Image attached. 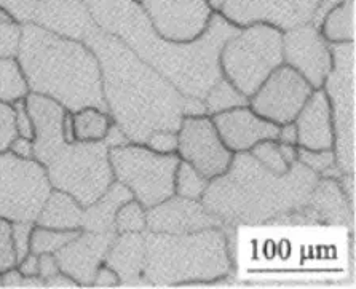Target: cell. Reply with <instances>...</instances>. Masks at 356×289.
<instances>
[{"instance_id":"9a60e30c","label":"cell","mask_w":356,"mask_h":289,"mask_svg":"<svg viewBox=\"0 0 356 289\" xmlns=\"http://www.w3.org/2000/svg\"><path fill=\"white\" fill-rule=\"evenodd\" d=\"M283 63L299 72L310 87L323 88L332 69L329 44L310 23L283 31Z\"/></svg>"},{"instance_id":"603a6c76","label":"cell","mask_w":356,"mask_h":289,"mask_svg":"<svg viewBox=\"0 0 356 289\" xmlns=\"http://www.w3.org/2000/svg\"><path fill=\"white\" fill-rule=\"evenodd\" d=\"M144 259L145 240L144 232L117 233L109 246L104 264L111 267L118 275L120 285H145L144 283Z\"/></svg>"},{"instance_id":"c3c4849f","label":"cell","mask_w":356,"mask_h":289,"mask_svg":"<svg viewBox=\"0 0 356 289\" xmlns=\"http://www.w3.org/2000/svg\"><path fill=\"white\" fill-rule=\"evenodd\" d=\"M277 141L283 144H289V146H298V128H296L294 122L280 125Z\"/></svg>"},{"instance_id":"f907efd6","label":"cell","mask_w":356,"mask_h":289,"mask_svg":"<svg viewBox=\"0 0 356 289\" xmlns=\"http://www.w3.org/2000/svg\"><path fill=\"white\" fill-rule=\"evenodd\" d=\"M45 286H48V288H75L79 285L69 275L63 274V272H58L56 275H53L48 278V280H45Z\"/></svg>"},{"instance_id":"4316f807","label":"cell","mask_w":356,"mask_h":289,"mask_svg":"<svg viewBox=\"0 0 356 289\" xmlns=\"http://www.w3.org/2000/svg\"><path fill=\"white\" fill-rule=\"evenodd\" d=\"M75 141H102L114 120L109 112L98 107H83L72 112Z\"/></svg>"},{"instance_id":"d590c367","label":"cell","mask_w":356,"mask_h":289,"mask_svg":"<svg viewBox=\"0 0 356 289\" xmlns=\"http://www.w3.org/2000/svg\"><path fill=\"white\" fill-rule=\"evenodd\" d=\"M21 24L0 19V58L16 56L19 47Z\"/></svg>"},{"instance_id":"5bb4252c","label":"cell","mask_w":356,"mask_h":289,"mask_svg":"<svg viewBox=\"0 0 356 289\" xmlns=\"http://www.w3.org/2000/svg\"><path fill=\"white\" fill-rule=\"evenodd\" d=\"M320 0H220L218 12L238 28L266 23L280 31L312 21Z\"/></svg>"},{"instance_id":"1f68e13d","label":"cell","mask_w":356,"mask_h":289,"mask_svg":"<svg viewBox=\"0 0 356 289\" xmlns=\"http://www.w3.org/2000/svg\"><path fill=\"white\" fill-rule=\"evenodd\" d=\"M298 162L310 168L320 178L339 179L343 174L336 163L334 149H329V151H310V149L298 147Z\"/></svg>"},{"instance_id":"4dcf8cb0","label":"cell","mask_w":356,"mask_h":289,"mask_svg":"<svg viewBox=\"0 0 356 289\" xmlns=\"http://www.w3.org/2000/svg\"><path fill=\"white\" fill-rule=\"evenodd\" d=\"M208 184L209 179L200 174L192 165L181 160L175 176V195L191 198V200H202Z\"/></svg>"},{"instance_id":"e575fe53","label":"cell","mask_w":356,"mask_h":289,"mask_svg":"<svg viewBox=\"0 0 356 289\" xmlns=\"http://www.w3.org/2000/svg\"><path fill=\"white\" fill-rule=\"evenodd\" d=\"M18 138L16 112L13 104L0 101V154L7 152L15 139Z\"/></svg>"},{"instance_id":"836d02e7","label":"cell","mask_w":356,"mask_h":289,"mask_svg":"<svg viewBox=\"0 0 356 289\" xmlns=\"http://www.w3.org/2000/svg\"><path fill=\"white\" fill-rule=\"evenodd\" d=\"M250 154L262 165V167L270 170L275 174H284L288 173L291 168V165H288V162L283 158L282 151H280V142L273 141V139L257 142L256 146L251 149Z\"/></svg>"},{"instance_id":"7bdbcfd3","label":"cell","mask_w":356,"mask_h":289,"mask_svg":"<svg viewBox=\"0 0 356 289\" xmlns=\"http://www.w3.org/2000/svg\"><path fill=\"white\" fill-rule=\"evenodd\" d=\"M59 270L58 261L55 254H39V276L43 280H48V278L56 275Z\"/></svg>"},{"instance_id":"6da1fadb","label":"cell","mask_w":356,"mask_h":289,"mask_svg":"<svg viewBox=\"0 0 356 289\" xmlns=\"http://www.w3.org/2000/svg\"><path fill=\"white\" fill-rule=\"evenodd\" d=\"M96 26L120 39L184 96L204 98L222 76L219 55L238 26L214 10L207 31L188 44L166 40L136 0H83Z\"/></svg>"},{"instance_id":"7dc6e473","label":"cell","mask_w":356,"mask_h":289,"mask_svg":"<svg viewBox=\"0 0 356 289\" xmlns=\"http://www.w3.org/2000/svg\"><path fill=\"white\" fill-rule=\"evenodd\" d=\"M16 267H18L23 276H37L39 275V256L29 253L16 264Z\"/></svg>"},{"instance_id":"ab89813d","label":"cell","mask_w":356,"mask_h":289,"mask_svg":"<svg viewBox=\"0 0 356 289\" xmlns=\"http://www.w3.org/2000/svg\"><path fill=\"white\" fill-rule=\"evenodd\" d=\"M145 146L159 154H176L177 151V133L168 130L154 131L149 136Z\"/></svg>"},{"instance_id":"d4e9b609","label":"cell","mask_w":356,"mask_h":289,"mask_svg":"<svg viewBox=\"0 0 356 289\" xmlns=\"http://www.w3.org/2000/svg\"><path fill=\"white\" fill-rule=\"evenodd\" d=\"M83 206L69 194L51 189L43 203L35 226L56 230H82Z\"/></svg>"},{"instance_id":"94428289","label":"cell","mask_w":356,"mask_h":289,"mask_svg":"<svg viewBox=\"0 0 356 289\" xmlns=\"http://www.w3.org/2000/svg\"><path fill=\"white\" fill-rule=\"evenodd\" d=\"M136 2H139V3H141V2H143V0H136Z\"/></svg>"},{"instance_id":"7a4b0ae2","label":"cell","mask_w":356,"mask_h":289,"mask_svg":"<svg viewBox=\"0 0 356 289\" xmlns=\"http://www.w3.org/2000/svg\"><path fill=\"white\" fill-rule=\"evenodd\" d=\"M83 44L101 67L106 110L129 142L145 146L154 131L179 130L184 94L120 39L96 28Z\"/></svg>"},{"instance_id":"f5cc1de1","label":"cell","mask_w":356,"mask_h":289,"mask_svg":"<svg viewBox=\"0 0 356 289\" xmlns=\"http://www.w3.org/2000/svg\"><path fill=\"white\" fill-rule=\"evenodd\" d=\"M106 142L109 144L111 147H115V146H123V144H128V138L123 135V131L118 128L115 123H112L109 131H107L106 135Z\"/></svg>"},{"instance_id":"4fadbf2b","label":"cell","mask_w":356,"mask_h":289,"mask_svg":"<svg viewBox=\"0 0 356 289\" xmlns=\"http://www.w3.org/2000/svg\"><path fill=\"white\" fill-rule=\"evenodd\" d=\"M141 5L159 35L177 44L197 40L214 13L208 0H143Z\"/></svg>"},{"instance_id":"db71d44e","label":"cell","mask_w":356,"mask_h":289,"mask_svg":"<svg viewBox=\"0 0 356 289\" xmlns=\"http://www.w3.org/2000/svg\"><path fill=\"white\" fill-rule=\"evenodd\" d=\"M63 135L66 142H74L75 141V130H74V119H72V112L66 110L64 112V119H63Z\"/></svg>"},{"instance_id":"e0dca14e","label":"cell","mask_w":356,"mask_h":289,"mask_svg":"<svg viewBox=\"0 0 356 289\" xmlns=\"http://www.w3.org/2000/svg\"><path fill=\"white\" fill-rule=\"evenodd\" d=\"M289 226H353L355 211L345 197L341 184L334 178H320L314 192L299 211L284 219Z\"/></svg>"},{"instance_id":"d6a6232c","label":"cell","mask_w":356,"mask_h":289,"mask_svg":"<svg viewBox=\"0 0 356 289\" xmlns=\"http://www.w3.org/2000/svg\"><path fill=\"white\" fill-rule=\"evenodd\" d=\"M147 229V219H145V208L138 200H129L125 205L118 208L115 216V232L143 233Z\"/></svg>"},{"instance_id":"91938a15","label":"cell","mask_w":356,"mask_h":289,"mask_svg":"<svg viewBox=\"0 0 356 289\" xmlns=\"http://www.w3.org/2000/svg\"><path fill=\"white\" fill-rule=\"evenodd\" d=\"M0 286H2V274H0Z\"/></svg>"},{"instance_id":"d6986e66","label":"cell","mask_w":356,"mask_h":289,"mask_svg":"<svg viewBox=\"0 0 356 289\" xmlns=\"http://www.w3.org/2000/svg\"><path fill=\"white\" fill-rule=\"evenodd\" d=\"M211 120L224 146L234 154L250 152L257 142L278 139L280 126L259 117L250 106L219 112Z\"/></svg>"},{"instance_id":"74e56055","label":"cell","mask_w":356,"mask_h":289,"mask_svg":"<svg viewBox=\"0 0 356 289\" xmlns=\"http://www.w3.org/2000/svg\"><path fill=\"white\" fill-rule=\"evenodd\" d=\"M39 0H0V8L5 10L16 23H31Z\"/></svg>"},{"instance_id":"7c38bea8","label":"cell","mask_w":356,"mask_h":289,"mask_svg":"<svg viewBox=\"0 0 356 289\" xmlns=\"http://www.w3.org/2000/svg\"><path fill=\"white\" fill-rule=\"evenodd\" d=\"M314 88L293 67L282 64L250 98V107L275 125L294 122Z\"/></svg>"},{"instance_id":"60d3db41","label":"cell","mask_w":356,"mask_h":289,"mask_svg":"<svg viewBox=\"0 0 356 289\" xmlns=\"http://www.w3.org/2000/svg\"><path fill=\"white\" fill-rule=\"evenodd\" d=\"M15 112H16V128H18V136L34 139V125H32V119L26 107V99H18L13 103Z\"/></svg>"},{"instance_id":"ee69618b","label":"cell","mask_w":356,"mask_h":289,"mask_svg":"<svg viewBox=\"0 0 356 289\" xmlns=\"http://www.w3.org/2000/svg\"><path fill=\"white\" fill-rule=\"evenodd\" d=\"M184 117H202L207 114V104L202 98L197 96H184V107H182Z\"/></svg>"},{"instance_id":"6f0895ef","label":"cell","mask_w":356,"mask_h":289,"mask_svg":"<svg viewBox=\"0 0 356 289\" xmlns=\"http://www.w3.org/2000/svg\"><path fill=\"white\" fill-rule=\"evenodd\" d=\"M0 19L2 21H13L12 19V16H10L7 12H5V10H2L0 8Z\"/></svg>"},{"instance_id":"b9f144b4","label":"cell","mask_w":356,"mask_h":289,"mask_svg":"<svg viewBox=\"0 0 356 289\" xmlns=\"http://www.w3.org/2000/svg\"><path fill=\"white\" fill-rule=\"evenodd\" d=\"M120 285L118 275L107 264H101L96 270L91 286H117Z\"/></svg>"},{"instance_id":"8992f818","label":"cell","mask_w":356,"mask_h":289,"mask_svg":"<svg viewBox=\"0 0 356 289\" xmlns=\"http://www.w3.org/2000/svg\"><path fill=\"white\" fill-rule=\"evenodd\" d=\"M283 63V31L266 23L240 28L219 55L222 76L248 98Z\"/></svg>"},{"instance_id":"ba28073f","label":"cell","mask_w":356,"mask_h":289,"mask_svg":"<svg viewBox=\"0 0 356 289\" xmlns=\"http://www.w3.org/2000/svg\"><path fill=\"white\" fill-rule=\"evenodd\" d=\"M332 69L325 80L334 126V154L343 174L356 173V48L355 42L329 44Z\"/></svg>"},{"instance_id":"5b68a950","label":"cell","mask_w":356,"mask_h":289,"mask_svg":"<svg viewBox=\"0 0 356 289\" xmlns=\"http://www.w3.org/2000/svg\"><path fill=\"white\" fill-rule=\"evenodd\" d=\"M144 283L152 286L208 285L232 274L225 230L211 227L193 233L144 232Z\"/></svg>"},{"instance_id":"11a10c76","label":"cell","mask_w":356,"mask_h":289,"mask_svg":"<svg viewBox=\"0 0 356 289\" xmlns=\"http://www.w3.org/2000/svg\"><path fill=\"white\" fill-rule=\"evenodd\" d=\"M280 151H282L283 158L288 162V165L298 162V146H289V144L280 142Z\"/></svg>"},{"instance_id":"680465c9","label":"cell","mask_w":356,"mask_h":289,"mask_svg":"<svg viewBox=\"0 0 356 289\" xmlns=\"http://www.w3.org/2000/svg\"><path fill=\"white\" fill-rule=\"evenodd\" d=\"M208 2L213 5V8H214V10H218V7H219V2H220V0H208Z\"/></svg>"},{"instance_id":"ac0fdd59","label":"cell","mask_w":356,"mask_h":289,"mask_svg":"<svg viewBox=\"0 0 356 289\" xmlns=\"http://www.w3.org/2000/svg\"><path fill=\"white\" fill-rule=\"evenodd\" d=\"M115 235L80 230L77 237L55 254L59 270L71 276L79 286H91L96 270L104 264Z\"/></svg>"},{"instance_id":"cb8c5ba5","label":"cell","mask_w":356,"mask_h":289,"mask_svg":"<svg viewBox=\"0 0 356 289\" xmlns=\"http://www.w3.org/2000/svg\"><path fill=\"white\" fill-rule=\"evenodd\" d=\"M133 200V194L125 185L114 181L98 200L83 208L82 230L96 233H117L115 216L118 208Z\"/></svg>"},{"instance_id":"681fc988","label":"cell","mask_w":356,"mask_h":289,"mask_svg":"<svg viewBox=\"0 0 356 289\" xmlns=\"http://www.w3.org/2000/svg\"><path fill=\"white\" fill-rule=\"evenodd\" d=\"M337 181H339V184H341V187H342L345 197H347L350 206H352V210L355 211V192H356L355 174H342Z\"/></svg>"},{"instance_id":"3957f363","label":"cell","mask_w":356,"mask_h":289,"mask_svg":"<svg viewBox=\"0 0 356 289\" xmlns=\"http://www.w3.org/2000/svg\"><path fill=\"white\" fill-rule=\"evenodd\" d=\"M318 179L300 162L291 165L288 173L275 174L250 152H236L229 170L209 181L202 203L225 226L283 224L307 205Z\"/></svg>"},{"instance_id":"ffe728a7","label":"cell","mask_w":356,"mask_h":289,"mask_svg":"<svg viewBox=\"0 0 356 289\" xmlns=\"http://www.w3.org/2000/svg\"><path fill=\"white\" fill-rule=\"evenodd\" d=\"M26 107L34 125V158L43 167L66 144L63 135V119L66 109L48 96L28 93Z\"/></svg>"},{"instance_id":"bcb514c9","label":"cell","mask_w":356,"mask_h":289,"mask_svg":"<svg viewBox=\"0 0 356 289\" xmlns=\"http://www.w3.org/2000/svg\"><path fill=\"white\" fill-rule=\"evenodd\" d=\"M339 2H341V0H320V2H318V5H316V8H315L314 16H312L310 24L315 26L316 29H320L323 21H325V18L327 16V13L331 12V10L336 7Z\"/></svg>"},{"instance_id":"816d5d0a","label":"cell","mask_w":356,"mask_h":289,"mask_svg":"<svg viewBox=\"0 0 356 289\" xmlns=\"http://www.w3.org/2000/svg\"><path fill=\"white\" fill-rule=\"evenodd\" d=\"M24 276L18 270V267H12V269L2 272V286H23Z\"/></svg>"},{"instance_id":"f35d334b","label":"cell","mask_w":356,"mask_h":289,"mask_svg":"<svg viewBox=\"0 0 356 289\" xmlns=\"http://www.w3.org/2000/svg\"><path fill=\"white\" fill-rule=\"evenodd\" d=\"M35 222H12V242L18 262L31 253V235Z\"/></svg>"},{"instance_id":"52a82bcc","label":"cell","mask_w":356,"mask_h":289,"mask_svg":"<svg viewBox=\"0 0 356 289\" xmlns=\"http://www.w3.org/2000/svg\"><path fill=\"white\" fill-rule=\"evenodd\" d=\"M109 149L106 139L64 144L45 165L53 189L66 192L83 208L95 203L115 181Z\"/></svg>"},{"instance_id":"30bf717a","label":"cell","mask_w":356,"mask_h":289,"mask_svg":"<svg viewBox=\"0 0 356 289\" xmlns=\"http://www.w3.org/2000/svg\"><path fill=\"white\" fill-rule=\"evenodd\" d=\"M51 189L47 168L35 158L0 154V219L35 222Z\"/></svg>"},{"instance_id":"277c9868","label":"cell","mask_w":356,"mask_h":289,"mask_svg":"<svg viewBox=\"0 0 356 289\" xmlns=\"http://www.w3.org/2000/svg\"><path fill=\"white\" fill-rule=\"evenodd\" d=\"M16 60L29 93L48 96L71 112L83 107L106 110L98 58L83 42L24 23Z\"/></svg>"},{"instance_id":"f546056e","label":"cell","mask_w":356,"mask_h":289,"mask_svg":"<svg viewBox=\"0 0 356 289\" xmlns=\"http://www.w3.org/2000/svg\"><path fill=\"white\" fill-rule=\"evenodd\" d=\"M80 233V230H56L34 226L31 235V253L34 254H56Z\"/></svg>"},{"instance_id":"f1b7e54d","label":"cell","mask_w":356,"mask_h":289,"mask_svg":"<svg viewBox=\"0 0 356 289\" xmlns=\"http://www.w3.org/2000/svg\"><path fill=\"white\" fill-rule=\"evenodd\" d=\"M203 101L207 104V114L209 117L219 114V112L235 109V107L250 106V98L238 92L225 77H220L209 88Z\"/></svg>"},{"instance_id":"2e32d148","label":"cell","mask_w":356,"mask_h":289,"mask_svg":"<svg viewBox=\"0 0 356 289\" xmlns=\"http://www.w3.org/2000/svg\"><path fill=\"white\" fill-rule=\"evenodd\" d=\"M147 219V232L155 233H193L200 230L220 227L225 230L229 242V249L232 251L230 240L235 242V227L225 226L218 217L209 213L202 200H191L179 195H172L168 200L150 206L145 210Z\"/></svg>"},{"instance_id":"8d00e7d4","label":"cell","mask_w":356,"mask_h":289,"mask_svg":"<svg viewBox=\"0 0 356 289\" xmlns=\"http://www.w3.org/2000/svg\"><path fill=\"white\" fill-rule=\"evenodd\" d=\"M18 264L12 242V222L0 219V274Z\"/></svg>"},{"instance_id":"44dd1931","label":"cell","mask_w":356,"mask_h":289,"mask_svg":"<svg viewBox=\"0 0 356 289\" xmlns=\"http://www.w3.org/2000/svg\"><path fill=\"white\" fill-rule=\"evenodd\" d=\"M31 23L77 42L98 28L83 0H39Z\"/></svg>"},{"instance_id":"9f6ffc18","label":"cell","mask_w":356,"mask_h":289,"mask_svg":"<svg viewBox=\"0 0 356 289\" xmlns=\"http://www.w3.org/2000/svg\"><path fill=\"white\" fill-rule=\"evenodd\" d=\"M23 286L40 288V286H45V280H43V278H40L39 275H37V276H24Z\"/></svg>"},{"instance_id":"8fae6325","label":"cell","mask_w":356,"mask_h":289,"mask_svg":"<svg viewBox=\"0 0 356 289\" xmlns=\"http://www.w3.org/2000/svg\"><path fill=\"white\" fill-rule=\"evenodd\" d=\"M176 154L209 181L224 174L234 158V152L224 146L209 115L182 119Z\"/></svg>"},{"instance_id":"9c48e42d","label":"cell","mask_w":356,"mask_h":289,"mask_svg":"<svg viewBox=\"0 0 356 289\" xmlns=\"http://www.w3.org/2000/svg\"><path fill=\"white\" fill-rule=\"evenodd\" d=\"M115 181L122 183L147 210L175 195L177 154H159L143 144L128 142L109 149Z\"/></svg>"},{"instance_id":"83f0119b","label":"cell","mask_w":356,"mask_h":289,"mask_svg":"<svg viewBox=\"0 0 356 289\" xmlns=\"http://www.w3.org/2000/svg\"><path fill=\"white\" fill-rule=\"evenodd\" d=\"M28 93V82L16 56L0 58V101L13 104L26 98Z\"/></svg>"},{"instance_id":"484cf974","label":"cell","mask_w":356,"mask_h":289,"mask_svg":"<svg viewBox=\"0 0 356 289\" xmlns=\"http://www.w3.org/2000/svg\"><path fill=\"white\" fill-rule=\"evenodd\" d=\"M320 32L327 44L355 42V0H341L327 13Z\"/></svg>"},{"instance_id":"7402d4cb","label":"cell","mask_w":356,"mask_h":289,"mask_svg":"<svg viewBox=\"0 0 356 289\" xmlns=\"http://www.w3.org/2000/svg\"><path fill=\"white\" fill-rule=\"evenodd\" d=\"M298 128V147L310 151L334 149V126L326 92L316 88L294 119Z\"/></svg>"},{"instance_id":"f6af8a7d","label":"cell","mask_w":356,"mask_h":289,"mask_svg":"<svg viewBox=\"0 0 356 289\" xmlns=\"http://www.w3.org/2000/svg\"><path fill=\"white\" fill-rule=\"evenodd\" d=\"M8 151L21 158H34V142H32V139L18 136L12 142Z\"/></svg>"}]
</instances>
